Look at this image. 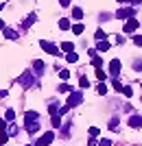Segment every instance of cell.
<instances>
[{
    "label": "cell",
    "instance_id": "1",
    "mask_svg": "<svg viewBox=\"0 0 142 146\" xmlns=\"http://www.w3.org/2000/svg\"><path fill=\"white\" fill-rule=\"evenodd\" d=\"M24 129L26 133H37V129H39V113L37 111H26L24 113Z\"/></svg>",
    "mask_w": 142,
    "mask_h": 146
},
{
    "label": "cell",
    "instance_id": "2",
    "mask_svg": "<svg viewBox=\"0 0 142 146\" xmlns=\"http://www.w3.org/2000/svg\"><path fill=\"white\" fill-rule=\"evenodd\" d=\"M140 26V22H138L136 18H129V20H125V24H123V31L125 33H133V31Z\"/></svg>",
    "mask_w": 142,
    "mask_h": 146
},
{
    "label": "cell",
    "instance_id": "3",
    "mask_svg": "<svg viewBox=\"0 0 142 146\" xmlns=\"http://www.w3.org/2000/svg\"><path fill=\"white\" fill-rule=\"evenodd\" d=\"M81 100H83V96H81V92H70V98H68V107L72 109V107H77V105H81Z\"/></svg>",
    "mask_w": 142,
    "mask_h": 146
},
{
    "label": "cell",
    "instance_id": "4",
    "mask_svg": "<svg viewBox=\"0 0 142 146\" xmlns=\"http://www.w3.org/2000/svg\"><path fill=\"white\" fill-rule=\"evenodd\" d=\"M53 140H55V133H53V131H46V133H44L42 137L35 142V146H48Z\"/></svg>",
    "mask_w": 142,
    "mask_h": 146
},
{
    "label": "cell",
    "instance_id": "5",
    "mask_svg": "<svg viewBox=\"0 0 142 146\" xmlns=\"http://www.w3.org/2000/svg\"><path fill=\"white\" fill-rule=\"evenodd\" d=\"M39 46H42V48L46 50L48 55H55V57L59 55V48H57L55 44H48V42H44V39H42V42H39Z\"/></svg>",
    "mask_w": 142,
    "mask_h": 146
},
{
    "label": "cell",
    "instance_id": "6",
    "mask_svg": "<svg viewBox=\"0 0 142 146\" xmlns=\"http://www.w3.org/2000/svg\"><path fill=\"white\" fill-rule=\"evenodd\" d=\"M20 83H22L24 87L33 85V72H31V70H26V72L22 74V76H20Z\"/></svg>",
    "mask_w": 142,
    "mask_h": 146
},
{
    "label": "cell",
    "instance_id": "7",
    "mask_svg": "<svg viewBox=\"0 0 142 146\" xmlns=\"http://www.w3.org/2000/svg\"><path fill=\"white\" fill-rule=\"evenodd\" d=\"M118 72H120V61L111 59L109 61V74H111V76H118Z\"/></svg>",
    "mask_w": 142,
    "mask_h": 146
},
{
    "label": "cell",
    "instance_id": "8",
    "mask_svg": "<svg viewBox=\"0 0 142 146\" xmlns=\"http://www.w3.org/2000/svg\"><path fill=\"white\" fill-rule=\"evenodd\" d=\"M129 127L131 129H140L142 127V116H131L129 118Z\"/></svg>",
    "mask_w": 142,
    "mask_h": 146
},
{
    "label": "cell",
    "instance_id": "9",
    "mask_svg": "<svg viewBox=\"0 0 142 146\" xmlns=\"http://www.w3.org/2000/svg\"><path fill=\"white\" fill-rule=\"evenodd\" d=\"M2 35L9 37V39H15V37H18V33H15L13 29H7V26H5V29H2Z\"/></svg>",
    "mask_w": 142,
    "mask_h": 146
},
{
    "label": "cell",
    "instance_id": "10",
    "mask_svg": "<svg viewBox=\"0 0 142 146\" xmlns=\"http://www.w3.org/2000/svg\"><path fill=\"white\" fill-rule=\"evenodd\" d=\"M109 46H111V44L103 39V42H99V46H96V50H101V52H105V50H109Z\"/></svg>",
    "mask_w": 142,
    "mask_h": 146
},
{
    "label": "cell",
    "instance_id": "11",
    "mask_svg": "<svg viewBox=\"0 0 142 146\" xmlns=\"http://www.w3.org/2000/svg\"><path fill=\"white\" fill-rule=\"evenodd\" d=\"M61 50H63V52H72V50H74V44L72 42H63L61 44Z\"/></svg>",
    "mask_w": 142,
    "mask_h": 146
},
{
    "label": "cell",
    "instance_id": "12",
    "mask_svg": "<svg viewBox=\"0 0 142 146\" xmlns=\"http://www.w3.org/2000/svg\"><path fill=\"white\" fill-rule=\"evenodd\" d=\"M66 61H68V63H77V61H79V55H77V52H68V55H66Z\"/></svg>",
    "mask_w": 142,
    "mask_h": 146
},
{
    "label": "cell",
    "instance_id": "13",
    "mask_svg": "<svg viewBox=\"0 0 142 146\" xmlns=\"http://www.w3.org/2000/svg\"><path fill=\"white\" fill-rule=\"evenodd\" d=\"M94 74H96V79H99V81H105L107 79V74L103 72V68H96V72H94Z\"/></svg>",
    "mask_w": 142,
    "mask_h": 146
},
{
    "label": "cell",
    "instance_id": "14",
    "mask_svg": "<svg viewBox=\"0 0 142 146\" xmlns=\"http://www.w3.org/2000/svg\"><path fill=\"white\" fill-rule=\"evenodd\" d=\"M72 18L74 20H81V18H83V11H81L79 7H74V9H72Z\"/></svg>",
    "mask_w": 142,
    "mask_h": 146
},
{
    "label": "cell",
    "instance_id": "15",
    "mask_svg": "<svg viewBox=\"0 0 142 146\" xmlns=\"http://www.w3.org/2000/svg\"><path fill=\"white\" fill-rule=\"evenodd\" d=\"M59 29H61V31H68V29H70V22H68L66 18H63V20H59Z\"/></svg>",
    "mask_w": 142,
    "mask_h": 146
},
{
    "label": "cell",
    "instance_id": "16",
    "mask_svg": "<svg viewBox=\"0 0 142 146\" xmlns=\"http://www.w3.org/2000/svg\"><path fill=\"white\" fill-rule=\"evenodd\" d=\"M53 129H61V118L53 116Z\"/></svg>",
    "mask_w": 142,
    "mask_h": 146
},
{
    "label": "cell",
    "instance_id": "17",
    "mask_svg": "<svg viewBox=\"0 0 142 146\" xmlns=\"http://www.w3.org/2000/svg\"><path fill=\"white\" fill-rule=\"evenodd\" d=\"M9 142V133L7 131H0V144H7Z\"/></svg>",
    "mask_w": 142,
    "mask_h": 146
},
{
    "label": "cell",
    "instance_id": "18",
    "mask_svg": "<svg viewBox=\"0 0 142 146\" xmlns=\"http://www.w3.org/2000/svg\"><path fill=\"white\" fill-rule=\"evenodd\" d=\"M83 29H85V26H83V24H74V26H72L74 35H81V33H83Z\"/></svg>",
    "mask_w": 142,
    "mask_h": 146
},
{
    "label": "cell",
    "instance_id": "19",
    "mask_svg": "<svg viewBox=\"0 0 142 146\" xmlns=\"http://www.w3.org/2000/svg\"><path fill=\"white\" fill-rule=\"evenodd\" d=\"M59 79H61V81H68L70 79V72H68V70H59Z\"/></svg>",
    "mask_w": 142,
    "mask_h": 146
},
{
    "label": "cell",
    "instance_id": "20",
    "mask_svg": "<svg viewBox=\"0 0 142 146\" xmlns=\"http://www.w3.org/2000/svg\"><path fill=\"white\" fill-rule=\"evenodd\" d=\"M109 127H111V131H118V118H116V116L109 120Z\"/></svg>",
    "mask_w": 142,
    "mask_h": 146
},
{
    "label": "cell",
    "instance_id": "21",
    "mask_svg": "<svg viewBox=\"0 0 142 146\" xmlns=\"http://www.w3.org/2000/svg\"><path fill=\"white\" fill-rule=\"evenodd\" d=\"M87 133H90V137H99V133H101V131H99L96 127H90V131H87Z\"/></svg>",
    "mask_w": 142,
    "mask_h": 146
},
{
    "label": "cell",
    "instance_id": "22",
    "mask_svg": "<svg viewBox=\"0 0 142 146\" xmlns=\"http://www.w3.org/2000/svg\"><path fill=\"white\" fill-rule=\"evenodd\" d=\"M33 68H35V70H37L39 74L44 72V63H42V61H35V63H33Z\"/></svg>",
    "mask_w": 142,
    "mask_h": 146
},
{
    "label": "cell",
    "instance_id": "23",
    "mask_svg": "<svg viewBox=\"0 0 142 146\" xmlns=\"http://www.w3.org/2000/svg\"><path fill=\"white\" fill-rule=\"evenodd\" d=\"M79 85H81V87H90V79L81 76V79H79Z\"/></svg>",
    "mask_w": 142,
    "mask_h": 146
},
{
    "label": "cell",
    "instance_id": "24",
    "mask_svg": "<svg viewBox=\"0 0 142 146\" xmlns=\"http://www.w3.org/2000/svg\"><path fill=\"white\" fill-rule=\"evenodd\" d=\"M123 94H125L127 98H131V94H133V92H131V87H129V85H125V87H123Z\"/></svg>",
    "mask_w": 142,
    "mask_h": 146
},
{
    "label": "cell",
    "instance_id": "25",
    "mask_svg": "<svg viewBox=\"0 0 142 146\" xmlns=\"http://www.w3.org/2000/svg\"><path fill=\"white\" fill-rule=\"evenodd\" d=\"M96 92H99L101 96H103V94H107V85H103V83H101V85L96 87Z\"/></svg>",
    "mask_w": 142,
    "mask_h": 146
},
{
    "label": "cell",
    "instance_id": "26",
    "mask_svg": "<svg viewBox=\"0 0 142 146\" xmlns=\"http://www.w3.org/2000/svg\"><path fill=\"white\" fill-rule=\"evenodd\" d=\"M5 118H7V120H9V122H13V118H15V113H13V109H9V111H7V113H5Z\"/></svg>",
    "mask_w": 142,
    "mask_h": 146
},
{
    "label": "cell",
    "instance_id": "27",
    "mask_svg": "<svg viewBox=\"0 0 142 146\" xmlns=\"http://www.w3.org/2000/svg\"><path fill=\"white\" fill-rule=\"evenodd\" d=\"M133 44H136V46H142V35H136V37H133Z\"/></svg>",
    "mask_w": 142,
    "mask_h": 146
},
{
    "label": "cell",
    "instance_id": "28",
    "mask_svg": "<svg viewBox=\"0 0 142 146\" xmlns=\"http://www.w3.org/2000/svg\"><path fill=\"white\" fill-rule=\"evenodd\" d=\"M57 92H72V87H68V85H61V87H59Z\"/></svg>",
    "mask_w": 142,
    "mask_h": 146
},
{
    "label": "cell",
    "instance_id": "29",
    "mask_svg": "<svg viewBox=\"0 0 142 146\" xmlns=\"http://www.w3.org/2000/svg\"><path fill=\"white\" fill-rule=\"evenodd\" d=\"M99 146H111V142H109V140H101Z\"/></svg>",
    "mask_w": 142,
    "mask_h": 146
},
{
    "label": "cell",
    "instance_id": "30",
    "mask_svg": "<svg viewBox=\"0 0 142 146\" xmlns=\"http://www.w3.org/2000/svg\"><path fill=\"white\" fill-rule=\"evenodd\" d=\"M5 129H7V122L2 120V118H0V131H5Z\"/></svg>",
    "mask_w": 142,
    "mask_h": 146
},
{
    "label": "cell",
    "instance_id": "31",
    "mask_svg": "<svg viewBox=\"0 0 142 146\" xmlns=\"http://www.w3.org/2000/svg\"><path fill=\"white\" fill-rule=\"evenodd\" d=\"M133 68H136V70H142V61H136V63H133Z\"/></svg>",
    "mask_w": 142,
    "mask_h": 146
},
{
    "label": "cell",
    "instance_id": "32",
    "mask_svg": "<svg viewBox=\"0 0 142 146\" xmlns=\"http://www.w3.org/2000/svg\"><path fill=\"white\" fill-rule=\"evenodd\" d=\"M29 146H35V144H29Z\"/></svg>",
    "mask_w": 142,
    "mask_h": 146
}]
</instances>
